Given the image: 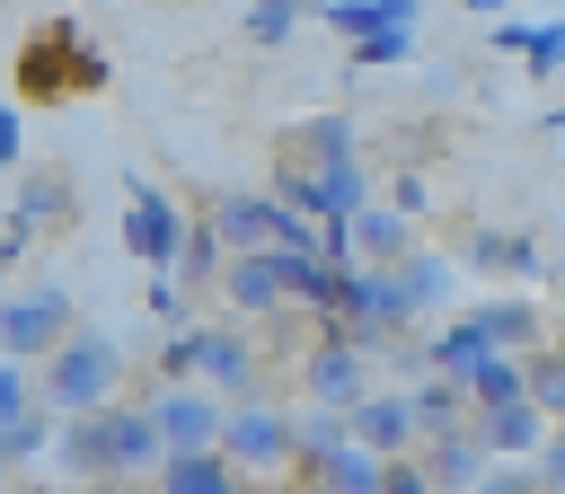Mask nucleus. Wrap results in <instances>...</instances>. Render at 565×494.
<instances>
[{
    "label": "nucleus",
    "instance_id": "2",
    "mask_svg": "<svg viewBox=\"0 0 565 494\" xmlns=\"http://www.w3.org/2000/svg\"><path fill=\"white\" fill-rule=\"evenodd\" d=\"M115 388H124V344L115 335H88V326H71L44 362H35V406L44 415H97V406H115Z\"/></svg>",
    "mask_w": 565,
    "mask_h": 494
},
{
    "label": "nucleus",
    "instance_id": "30",
    "mask_svg": "<svg viewBox=\"0 0 565 494\" xmlns=\"http://www.w3.org/2000/svg\"><path fill=\"white\" fill-rule=\"evenodd\" d=\"M415 35H424V26H380V35L344 44V62H353V71H388V62H406V53H415Z\"/></svg>",
    "mask_w": 565,
    "mask_h": 494
},
{
    "label": "nucleus",
    "instance_id": "44",
    "mask_svg": "<svg viewBox=\"0 0 565 494\" xmlns=\"http://www.w3.org/2000/svg\"><path fill=\"white\" fill-rule=\"evenodd\" d=\"M0 238H9V212H0Z\"/></svg>",
    "mask_w": 565,
    "mask_h": 494
},
{
    "label": "nucleus",
    "instance_id": "15",
    "mask_svg": "<svg viewBox=\"0 0 565 494\" xmlns=\"http://www.w3.org/2000/svg\"><path fill=\"white\" fill-rule=\"evenodd\" d=\"M486 441L477 432H441V441H424V476H433V494H477L486 485Z\"/></svg>",
    "mask_w": 565,
    "mask_h": 494
},
{
    "label": "nucleus",
    "instance_id": "12",
    "mask_svg": "<svg viewBox=\"0 0 565 494\" xmlns=\"http://www.w3.org/2000/svg\"><path fill=\"white\" fill-rule=\"evenodd\" d=\"M194 388H212L221 406L230 397H256V344L238 326H212L203 318V362H194Z\"/></svg>",
    "mask_w": 565,
    "mask_h": 494
},
{
    "label": "nucleus",
    "instance_id": "28",
    "mask_svg": "<svg viewBox=\"0 0 565 494\" xmlns=\"http://www.w3.org/2000/svg\"><path fill=\"white\" fill-rule=\"evenodd\" d=\"M477 353H486V344L468 335V318H450V326H441V335L424 344V379H459V370H468Z\"/></svg>",
    "mask_w": 565,
    "mask_h": 494
},
{
    "label": "nucleus",
    "instance_id": "7",
    "mask_svg": "<svg viewBox=\"0 0 565 494\" xmlns=\"http://www.w3.org/2000/svg\"><path fill=\"white\" fill-rule=\"evenodd\" d=\"M300 388H309V406H335V415H353V406L371 397V353H362V344H344V335H327V344H309V362H300Z\"/></svg>",
    "mask_w": 565,
    "mask_h": 494
},
{
    "label": "nucleus",
    "instance_id": "31",
    "mask_svg": "<svg viewBox=\"0 0 565 494\" xmlns=\"http://www.w3.org/2000/svg\"><path fill=\"white\" fill-rule=\"evenodd\" d=\"M230 265V247L212 238V221H185V247H177V273H194V282H212Z\"/></svg>",
    "mask_w": 565,
    "mask_h": 494
},
{
    "label": "nucleus",
    "instance_id": "17",
    "mask_svg": "<svg viewBox=\"0 0 565 494\" xmlns=\"http://www.w3.org/2000/svg\"><path fill=\"white\" fill-rule=\"evenodd\" d=\"M388 273H397V291H406V309H415V318H433V309H450V291H459V265H450V256H433V247H415V256H397Z\"/></svg>",
    "mask_w": 565,
    "mask_h": 494
},
{
    "label": "nucleus",
    "instance_id": "22",
    "mask_svg": "<svg viewBox=\"0 0 565 494\" xmlns=\"http://www.w3.org/2000/svg\"><path fill=\"white\" fill-rule=\"evenodd\" d=\"M274 265H282V300L335 318V291H344V265H335V256H274Z\"/></svg>",
    "mask_w": 565,
    "mask_h": 494
},
{
    "label": "nucleus",
    "instance_id": "41",
    "mask_svg": "<svg viewBox=\"0 0 565 494\" xmlns=\"http://www.w3.org/2000/svg\"><path fill=\"white\" fill-rule=\"evenodd\" d=\"M88 494H150V485H88Z\"/></svg>",
    "mask_w": 565,
    "mask_h": 494
},
{
    "label": "nucleus",
    "instance_id": "1",
    "mask_svg": "<svg viewBox=\"0 0 565 494\" xmlns=\"http://www.w3.org/2000/svg\"><path fill=\"white\" fill-rule=\"evenodd\" d=\"M274 203H291V212L318 221V229H344V221L371 203L353 115H309V124H291V132L274 141Z\"/></svg>",
    "mask_w": 565,
    "mask_h": 494
},
{
    "label": "nucleus",
    "instance_id": "9",
    "mask_svg": "<svg viewBox=\"0 0 565 494\" xmlns=\"http://www.w3.org/2000/svg\"><path fill=\"white\" fill-rule=\"evenodd\" d=\"M353 441H362L371 459H415V450H424V432H415V397H406V388H371V397L353 406Z\"/></svg>",
    "mask_w": 565,
    "mask_h": 494
},
{
    "label": "nucleus",
    "instance_id": "37",
    "mask_svg": "<svg viewBox=\"0 0 565 494\" xmlns=\"http://www.w3.org/2000/svg\"><path fill=\"white\" fill-rule=\"evenodd\" d=\"M380 494H433V476H424V459H397V468H388V485H380Z\"/></svg>",
    "mask_w": 565,
    "mask_h": 494
},
{
    "label": "nucleus",
    "instance_id": "24",
    "mask_svg": "<svg viewBox=\"0 0 565 494\" xmlns=\"http://www.w3.org/2000/svg\"><path fill=\"white\" fill-rule=\"evenodd\" d=\"M388 468H397V459H371L362 441H344L327 468H309V485H318V494H380V485H388Z\"/></svg>",
    "mask_w": 565,
    "mask_h": 494
},
{
    "label": "nucleus",
    "instance_id": "10",
    "mask_svg": "<svg viewBox=\"0 0 565 494\" xmlns=\"http://www.w3.org/2000/svg\"><path fill=\"white\" fill-rule=\"evenodd\" d=\"M468 432L486 441V459H494V468H530V459H539V441H547L556 423L521 397V406H477V415H468Z\"/></svg>",
    "mask_w": 565,
    "mask_h": 494
},
{
    "label": "nucleus",
    "instance_id": "32",
    "mask_svg": "<svg viewBox=\"0 0 565 494\" xmlns=\"http://www.w3.org/2000/svg\"><path fill=\"white\" fill-rule=\"evenodd\" d=\"M35 415V370L26 362H0V432H18Z\"/></svg>",
    "mask_w": 565,
    "mask_h": 494
},
{
    "label": "nucleus",
    "instance_id": "11",
    "mask_svg": "<svg viewBox=\"0 0 565 494\" xmlns=\"http://www.w3.org/2000/svg\"><path fill=\"white\" fill-rule=\"evenodd\" d=\"M424 238H415V221L397 212V203H362L353 221H344V265H397V256H415Z\"/></svg>",
    "mask_w": 565,
    "mask_h": 494
},
{
    "label": "nucleus",
    "instance_id": "45",
    "mask_svg": "<svg viewBox=\"0 0 565 494\" xmlns=\"http://www.w3.org/2000/svg\"><path fill=\"white\" fill-rule=\"evenodd\" d=\"M556 353H565V344H556Z\"/></svg>",
    "mask_w": 565,
    "mask_h": 494
},
{
    "label": "nucleus",
    "instance_id": "23",
    "mask_svg": "<svg viewBox=\"0 0 565 494\" xmlns=\"http://www.w3.org/2000/svg\"><path fill=\"white\" fill-rule=\"evenodd\" d=\"M494 44H512L521 62H530V79H556L565 71V18H530V26H494Z\"/></svg>",
    "mask_w": 565,
    "mask_h": 494
},
{
    "label": "nucleus",
    "instance_id": "43",
    "mask_svg": "<svg viewBox=\"0 0 565 494\" xmlns=\"http://www.w3.org/2000/svg\"><path fill=\"white\" fill-rule=\"evenodd\" d=\"M0 476H18V459H9V441H0Z\"/></svg>",
    "mask_w": 565,
    "mask_h": 494
},
{
    "label": "nucleus",
    "instance_id": "33",
    "mask_svg": "<svg viewBox=\"0 0 565 494\" xmlns=\"http://www.w3.org/2000/svg\"><path fill=\"white\" fill-rule=\"evenodd\" d=\"M53 432H62V415H44V406H35V415H26L18 432H0V441H9V459L26 468V459H53Z\"/></svg>",
    "mask_w": 565,
    "mask_h": 494
},
{
    "label": "nucleus",
    "instance_id": "38",
    "mask_svg": "<svg viewBox=\"0 0 565 494\" xmlns=\"http://www.w3.org/2000/svg\"><path fill=\"white\" fill-rule=\"evenodd\" d=\"M477 494H539V476H530V468H486Z\"/></svg>",
    "mask_w": 565,
    "mask_h": 494
},
{
    "label": "nucleus",
    "instance_id": "19",
    "mask_svg": "<svg viewBox=\"0 0 565 494\" xmlns=\"http://www.w3.org/2000/svg\"><path fill=\"white\" fill-rule=\"evenodd\" d=\"M318 18H327L344 44H362V35H380V26H424V0H318Z\"/></svg>",
    "mask_w": 565,
    "mask_h": 494
},
{
    "label": "nucleus",
    "instance_id": "27",
    "mask_svg": "<svg viewBox=\"0 0 565 494\" xmlns=\"http://www.w3.org/2000/svg\"><path fill=\"white\" fill-rule=\"evenodd\" d=\"M309 9H318V0H256V9H247V44H256V53H282Z\"/></svg>",
    "mask_w": 565,
    "mask_h": 494
},
{
    "label": "nucleus",
    "instance_id": "39",
    "mask_svg": "<svg viewBox=\"0 0 565 494\" xmlns=\"http://www.w3.org/2000/svg\"><path fill=\"white\" fill-rule=\"evenodd\" d=\"M503 9H512V0H468V18H494V26H503Z\"/></svg>",
    "mask_w": 565,
    "mask_h": 494
},
{
    "label": "nucleus",
    "instance_id": "6",
    "mask_svg": "<svg viewBox=\"0 0 565 494\" xmlns=\"http://www.w3.org/2000/svg\"><path fill=\"white\" fill-rule=\"evenodd\" d=\"M124 247L150 265V273H177V247H185V212L168 185H141L132 176V203H124Z\"/></svg>",
    "mask_w": 565,
    "mask_h": 494
},
{
    "label": "nucleus",
    "instance_id": "29",
    "mask_svg": "<svg viewBox=\"0 0 565 494\" xmlns=\"http://www.w3.org/2000/svg\"><path fill=\"white\" fill-rule=\"evenodd\" d=\"M530 362V406L547 415V423H565V353L547 344V353H521Z\"/></svg>",
    "mask_w": 565,
    "mask_h": 494
},
{
    "label": "nucleus",
    "instance_id": "42",
    "mask_svg": "<svg viewBox=\"0 0 565 494\" xmlns=\"http://www.w3.org/2000/svg\"><path fill=\"white\" fill-rule=\"evenodd\" d=\"M9 494H71V485H9Z\"/></svg>",
    "mask_w": 565,
    "mask_h": 494
},
{
    "label": "nucleus",
    "instance_id": "13",
    "mask_svg": "<svg viewBox=\"0 0 565 494\" xmlns=\"http://www.w3.org/2000/svg\"><path fill=\"white\" fill-rule=\"evenodd\" d=\"M468 265L494 273V282H539V273H547V247L521 238V229H477V238H468Z\"/></svg>",
    "mask_w": 565,
    "mask_h": 494
},
{
    "label": "nucleus",
    "instance_id": "26",
    "mask_svg": "<svg viewBox=\"0 0 565 494\" xmlns=\"http://www.w3.org/2000/svg\"><path fill=\"white\" fill-rule=\"evenodd\" d=\"M53 221H71V185H62V176H26V185L9 194V229L35 238V229H53Z\"/></svg>",
    "mask_w": 565,
    "mask_h": 494
},
{
    "label": "nucleus",
    "instance_id": "36",
    "mask_svg": "<svg viewBox=\"0 0 565 494\" xmlns=\"http://www.w3.org/2000/svg\"><path fill=\"white\" fill-rule=\"evenodd\" d=\"M380 203H397V212H406V221H424V203H433V194H424V176H397V185H388V194H380Z\"/></svg>",
    "mask_w": 565,
    "mask_h": 494
},
{
    "label": "nucleus",
    "instance_id": "35",
    "mask_svg": "<svg viewBox=\"0 0 565 494\" xmlns=\"http://www.w3.org/2000/svg\"><path fill=\"white\" fill-rule=\"evenodd\" d=\"M18 159H26V115H18V106H0V176H9Z\"/></svg>",
    "mask_w": 565,
    "mask_h": 494
},
{
    "label": "nucleus",
    "instance_id": "8",
    "mask_svg": "<svg viewBox=\"0 0 565 494\" xmlns=\"http://www.w3.org/2000/svg\"><path fill=\"white\" fill-rule=\"evenodd\" d=\"M150 423H159L168 459L221 450V397H212V388H159V397H150Z\"/></svg>",
    "mask_w": 565,
    "mask_h": 494
},
{
    "label": "nucleus",
    "instance_id": "4",
    "mask_svg": "<svg viewBox=\"0 0 565 494\" xmlns=\"http://www.w3.org/2000/svg\"><path fill=\"white\" fill-rule=\"evenodd\" d=\"M221 459L256 485V476H282L291 468V415L265 406V397H230L221 406Z\"/></svg>",
    "mask_w": 565,
    "mask_h": 494
},
{
    "label": "nucleus",
    "instance_id": "3",
    "mask_svg": "<svg viewBox=\"0 0 565 494\" xmlns=\"http://www.w3.org/2000/svg\"><path fill=\"white\" fill-rule=\"evenodd\" d=\"M18 88L26 97H88V88H106V53L79 26H35L18 53Z\"/></svg>",
    "mask_w": 565,
    "mask_h": 494
},
{
    "label": "nucleus",
    "instance_id": "34",
    "mask_svg": "<svg viewBox=\"0 0 565 494\" xmlns=\"http://www.w3.org/2000/svg\"><path fill=\"white\" fill-rule=\"evenodd\" d=\"M530 476H539V494H565V423L539 441V459H530Z\"/></svg>",
    "mask_w": 565,
    "mask_h": 494
},
{
    "label": "nucleus",
    "instance_id": "16",
    "mask_svg": "<svg viewBox=\"0 0 565 494\" xmlns=\"http://www.w3.org/2000/svg\"><path fill=\"white\" fill-rule=\"evenodd\" d=\"M221 300H230L238 318H274V309H282V265H274V256H230V265H221Z\"/></svg>",
    "mask_w": 565,
    "mask_h": 494
},
{
    "label": "nucleus",
    "instance_id": "40",
    "mask_svg": "<svg viewBox=\"0 0 565 494\" xmlns=\"http://www.w3.org/2000/svg\"><path fill=\"white\" fill-rule=\"evenodd\" d=\"M539 124H547V132H565V97H556V106H547V115H539Z\"/></svg>",
    "mask_w": 565,
    "mask_h": 494
},
{
    "label": "nucleus",
    "instance_id": "5",
    "mask_svg": "<svg viewBox=\"0 0 565 494\" xmlns=\"http://www.w3.org/2000/svg\"><path fill=\"white\" fill-rule=\"evenodd\" d=\"M62 335H71V291L62 282H26V291L0 300V362H26L35 370Z\"/></svg>",
    "mask_w": 565,
    "mask_h": 494
},
{
    "label": "nucleus",
    "instance_id": "21",
    "mask_svg": "<svg viewBox=\"0 0 565 494\" xmlns=\"http://www.w3.org/2000/svg\"><path fill=\"white\" fill-rule=\"evenodd\" d=\"M344 441H353V415H335V406H300L291 415V468H327Z\"/></svg>",
    "mask_w": 565,
    "mask_h": 494
},
{
    "label": "nucleus",
    "instance_id": "25",
    "mask_svg": "<svg viewBox=\"0 0 565 494\" xmlns=\"http://www.w3.org/2000/svg\"><path fill=\"white\" fill-rule=\"evenodd\" d=\"M406 397H415V432H424V441L468 432V388H459V379H415Z\"/></svg>",
    "mask_w": 565,
    "mask_h": 494
},
{
    "label": "nucleus",
    "instance_id": "20",
    "mask_svg": "<svg viewBox=\"0 0 565 494\" xmlns=\"http://www.w3.org/2000/svg\"><path fill=\"white\" fill-rule=\"evenodd\" d=\"M150 494H256L221 450H194V459H168L159 476H150Z\"/></svg>",
    "mask_w": 565,
    "mask_h": 494
},
{
    "label": "nucleus",
    "instance_id": "18",
    "mask_svg": "<svg viewBox=\"0 0 565 494\" xmlns=\"http://www.w3.org/2000/svg\"><path fill=\"white\" fill-rule=\"evenodd\" d=\"M459 388H468V415H477V406H521V397H530V362H521V353H477V362L459 370Z\"/></svg>",
    "mask_w": 565,
    "mask_h": 494
},
{
    "label": "nucleus",
    "instance_id": "14",
    "mask_svg": "<svg viewBox=\"0 0 565 494\" xmlns=\"http://www.w3.org/2000/svg\"><path fill=\"white\" fill-rule=\"evenodd\" d=\"M468 335H477L486 353H530V335H539V309H530L521 291H494V300H477V309H468Z\"/></svg>",
    "mask_w": 565,
    "mask_h": 494
}]
</instances>
